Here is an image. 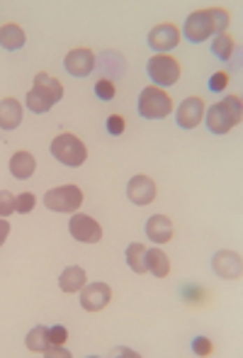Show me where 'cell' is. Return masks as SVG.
I'll use <instances>...</instances> for the list:
<instances>
[{"instance_id": "6da1fadb", "label": "cell", "mask_w": 243, "mask_h": 358, "mask_svg": "<svg viewBox=\"0 0 243 358\" xmlns=\"http://www.w3.org/2000/svg\"><path fill=\"white\" fill-rule=\"evenodd\" d=\"M231 17L224 8H212V10H197L192 13L190 17L185 20V37L187 42L192 44H200V42H207L212 34H224L226 27H229Z\"/></svg>"}, {"instance_id": "7a4b0ae2", "label": "cell", "mask_w": 243, "mask_h": 358, "mask_svg": "<svg viewBox=\"0 0 243 358\" xmlns=\"http://www.w3.org/2000/svg\"><path fill=\"white\" fill-rule=\"evenodd\" d=\"M61 98H64V85H61V80L52 78L49 73H37L34 76V88L27 93L24 103H27V108L32 110V113L44 115V113H49Z\"/></svg>"}, {"instance_id": "3957f363", "label": "cell", "mask_w": 243, "mask_h": 358, "mask_svg": "<svg viewBox=\"0 0 243 358\" xmlns=\"http://www.w3.org/2000/svg\"><path fill=\"white\" fill-rule=\"evenodd\" d=\"M243 117V105L239 95H229L221 103H214L207 110V129L212 134H226L241 122Z\"/></svg>"}, {"instance_id": "277c9868", "label": "cell", "mask_w": 243, "mask_h": 358, "mask_svg": "<svg viewBox=\"0 0 243 358\" xmlns=\"http://www.w3.org/2000/svg\"><path fill=\"white\" fill-rule=\"evenodd\" d=\"M173 113V100L165 90L149 85L139 95V115L146 120H163Z\"/></svg>"}, {"instance_id": "5b68a950", "label": "cell", "mask_w": 243, "mask_h": 358, "mask_svg": "<svg viewBox=\"0 0 243 358\" xmlns=\"http://www.w3.org/2000/svg\"><path fill=\"white\" fill-rule=\"evenodd\" d=\"M52 156L57 161H61L64 166L78 169V166H83L85 159H88V149H85V144L80 142L75 134L66 132V134H59L52 142Z\"/></svg>"}, {"instance_id": "8992f818", "label": "cell", "mask_w": 243, "mask_h": 358, "mask_svg": "<svg viewBox=\"0 0 243 358\" xmlns=\"http://www.w3.org/2000/svg\"><path fill=\"white\" fill-rule=\"evenodd\" d=\"M146 71H149V78L156 83V88H168V85H175L180 78V64L175 62L168 54H156L154 59H149L146 64Z\"/></svg>"}, {"instance_id": "52a82bcc", "label": "cell", "mask_w": 243, "mask_h": 358, "mask_svg": "<svg viewBox=\"0 0 243 358\" xmlns=\"http://www.w3.org/2000/svg\"><path fill=\"white\" fill-rule=\"evenodd\" d=\"M44 205L52 213H75L83 205V190L78 185H61L44 195Z\"/></svg>"}, {"instance_id": "ba28073f", "label": "cell", "mask_w": 243, "mask_h": 358, "mask_svg": "<svg viewBox=\"0 0 243 358\" xmlns=\"http://www.w3.org/2000/svg\"><path fill=\"white\" fill-rule=\"evenodd\" d=\"M68 231L73 239L83 241V244H98L103 239V227L98 224V220H93L90 215L75 213L68 222Z\"/></svg>"}, {"instance_id": "9c48e42d", "label": "cell", "mask_w": 243, "mask_h": 358, "mask_svg": "<svg viewBox=\"0 0 243 358\" xmlns=\"http://www.w3.org/2000/svg\"><path fill=\"white\" fill-rule=\"evenodd\" d=\"M212 268L219 278L224 280H239L241 273H243V261H241V254L236 251H216L214 259H212Z\"/></svg>"}, {"instance_id": "30bf717a", "label": "cell", "mask_w": 243, "mask_h": 358, "mask_svg": "<svg viewBox=\"0 0 243 358\" xmlns=\"http://www.w3.org/2000/svg\"><path fill=\"white\" fill-rule=\"evenodd\" d=\"M110 300H112V290H110L108 283H90L83 285V290H80V307L88 312L105 310Z\"/></svg>"}, {"instance_id": "8fae6325", "label": "cell", "mask_w": 243, "mask_h": 358, "mask_svg": "<svg viewBox=\"0 0 243 358\" xmlns=\"http://www.w3.org/2000/svg\"><path fill=\"white\" fill-rule=\"evenodd\" d=\"M180 42V32L175 24L170 22H163V24H156L154 29L149 32V47L154 49V52H170V49H175Z\"/></svg>"}, {"instance_id": "7c38bea8", "label": "cell", "mask_w": 243, "mask_h": 358, "mask_svg": "<svg viewBox=\"0 0 243 358\" xmlns=\"http://www.w3.org/2000/svg\"><path fill=\"white\" fill-rule=\"evenodd\" d=\"M64 66L66 71L71 76H75V78H85V76H90L95 71V54L90 52V49H73V52L66 54L64 59Z\"/></svg>"}, {"instance_id": "4fadbf2b", "label": "cell", "mask_w": 243, "mask_h": 358, "mask_svg": "<svg viewBox=\"0 0 243 358\" xmlns=\"http://www.w3.org/2000/svg\"><path fill=\"white\" fill-rule=\"evenodd\" d=\"M126 198L134 205L144 208V205H151L156 200V183L149 178V176H134L126 185Z\"/></svg>"}, {"instance_id": "5bb4252c", "label": "cell", "mask_w": 243, "mask_h": 358, "mask_svg": "<svg viewBox=\"0 0 243 358\" xmlns=\"http://www.w3.org/2000/svg\"><path fill=\"white\" fill-rule=\"evenodd\" d=\"M202 117H205V103H202V98L182 100L178 113H175V122L182 129H195L202 122Z\"/></svg>"}, {"instance_id": "9a60e30c", "label": "cell", "mask_w": 243, "mask_h": 358, "mask_svg": "<svg viewBox=\"0 0 243 358\" xmlns=\"http://www.w3.org/2000/svg\"><path fill=\"white\" fill-rule=\"evenodd\" d=\"M173 222L165 215H154L146 222V236H149L154 244H165V241L173 239Z\"/></svg>"}, {"instance_id": "2e32d148", "label": "cell", "mask_w": 243, "mask_h": 358, "mask_svg": "<svg viewBox=\"0 0 243 358\" xmlns=\"http://www.w3.org/2000/svg\"><path fill=\"white\" fill-rule=\"evenodd\" d=\"M20 122H22V105H20V100H0V129L10 132V129H17Z\"/></svg>"}, {"instance_id": "e0dca14e", "label": "cell", "mask_w": 243, "mask_h": 358, "mask_svg": "<svg viewBox=\"0 0 243 358\" xmlns=\"http://www.w3.org/2000/svg\"><path fill=\"white\" fill-rule=\"evenodd\" d=\"M34 169H37V161H34V156L29 154V151H17V154L10 159V173L20 180L32 178Z\"/></svg>"}, {"instance_id": "ac0fdd59", "label": "cell", "mask_w": 243, "mask_h": 358, "mask_svg": "<svg viewBox=\"0 0 243 358\" xmlns=\"http://www.w3.org/2000/svg\"><path fill=\"white\" fill-rule=\"evenodd\" d=\"M27 37H24V29L20 24L10 22V24H3L0 27V47L8 49V52H17V49L24 47Z\"/></svg>"}, {"instance_id": "d6986e66", "label": "cell", "mask_w": 243, "mask_h": 358, "mask_svg": "<svg viewBox=\"0 0 243 358\" xmlns=\"http://www.w3.org/2000/svg\"><path fill=\"white\" fill-rule=\"evenodd\" d=\"M59 285H61V290L68 292V295L80 292L85 285V271L80 268V266H68V268L59 275Z\"/></svg>"}, {"instance_id": "ffe728a7", "label": "cell", "mask_w": 243, "mask_h": 358, "mask_svg": "<svg viewBox=\"0 0 243 358\" xmlns=\"http://www.w3.org/2000/svg\"><path fill=\"white\" fill-rule=\"evenodd\" d=\"M146 271L154 273L156 278H168L170 273V261L161 249H149L146 251Z\"/></svg>"}, {"instance_id": "44dd1931", "label": "cell", "mask_w": 243, "mask_h": 358, "mask_svg": "<svg viewBox=\"0 0 243 358\" xmlns=\"http://www.w3.org/2000/svg\"><path fill=\"white\" fill-rule=\"evenodd\" d=\"M146 246L144 244H129L126 246V264H129V268L134 271L136 275L141 273H149L146 271Z\"/></svg>"}, {"instance_id": "7402d4cb", "label": "cell", "mask_w": 243, "mask_h": 358, "mask_svg": "<svg viewBox=\"0 0 243 358\" xmlns=\"http://www.w3.org/2000/svg\"><path fill=\"white\" fill-rule=\"evenodd\" d=\"M234 49H236V42L234 37H229V34H216L214 37V44H212V54H214L219 62H229L231 57H234Z\"/></svg>"}, {"instance_id": "603a6c76", "label": "cell", "mask_w": 243, "mask_h": 358, "mask_svg": "<svg viewBox=\"0 0 243 358\" xmlns=\"http://www.w3.org/2000/svg\"><path fill=\"white\" fill-rule=\"evenodd\" d=\"M49 346V327H34L27 334V349L34 354H44V349Z\"/></svg>"}, {"instance_id": "cb8c5ba5", "label": "cell", "mask_w": 243, "mask_h": 358, "mask_svg": "<svg viewBox=\"0 0 243 358\" xmlns=\"http://www.w3.org/2000/svg\"><path fill=\"white\" fill-rule=\"evenodd\" d=\"M34 205H37V198H34L32 193H20L15 195V213L20 215H27L34 210Z\"/></svg>"}, {"instance_id": "d4e9b609", "label": "cell", "mask_w": 243, "mask_h": 358, "mask_svg": "<svg viewBox=\"0 0 243 358\" xmlns=\"http://www.w3.org/2000/svg\"><path fill=\"white\" fill-rule=\"evenodd\" d=\"M115 93H117V88H115L112 78H100L98 83H95V95H98L100 100H105V103L112 100Z\"/></svg>"}, {"instance_id": "484cf974", "label": "cell", "mask_w": 243, "mask_h": 358, "mask_svg": "<svg viewBox=\"0 0 243 358\" xmlns=\"http://www.w3.org/2000/svg\"><path fill=\"white\" fill-rule=\"evenodd\" d=\"M15 213V195L10 190H0V217H10Z\"/></svg>"}, {"instance_id": "4316f807", "label": "cell", "mask_w": 243, "mask_h": 358, "mask_svg": "<svg viewBox=\"0 0 243 358\" xmlns=\"http://www.w3.org/2000/svg\"><path fill=\"white\" fill-rule=\"evenodd\" d=\"M192 351H195V356H209L212 351H214V346H212V341L207 339V336H197V339L192 341Z\"/></svg>"}, {"instance_id": "83f0119b", "label": "cell", "mask_w": 243, "mask_h": 358, "mask_svg": "<svg viewBox=\"0 0 243 358\" xmlns=\"http://www.w3.org/2000/svg\"><path fill=\"white\" fill-rule=\"evenodd\" d=\"M66 339H68V329L64 324L49 327V344H66Z\"/></svg>"}, {"instance_id": "f1b7e54d", "label": "cell", "mask_w": 243, "mask_h": 358, "mask_svg": "<svg viewBox=\"0 0 243 358\" xmlns=\"http://www.w3.org/2000/svg\"><path fill=\"white\" fill-rule=\"evenodd\" d=\"M226 83H229V73L219 71V73H214L209 78V90H212V93H219V90L226 88Z\"/></svg>"}, {"instance_id": "f546056e", "label": "cell", "mask_w": 243, "mask_h": 358, "mask_svg": "<svg viewBox=\"0 0 243 358\" xmlns=\"http://www.w3.org/2000/svg\"><path fill=\"white\" fill-rule=\"evenodd\" d=\"M108 132L112 134V137H119V134L124 132V117H119V115H110L108 117Z\"/></svg>"}, {"instance_id": "4dcf8cb0", "label": "cell", "mask_w": 243, "mask_h": 358, "mask_svg": "<svg viewBox=\"0 0 243 358\" xmlns=\"http://www.w3.org/2000/svg\"><path fill=\"white\" fill-rule=\"evenodd\" d=\"M44 356H61V358H68L71 351L66 349L64 344H49L47 349H44Z\"/></svg>"}, {"instance_id": "1f68e13d", "label": "cell", "mask_w": 243, "mask_h": 358, "mask_svg": "<svg viewBox=\"0 0 243 358\" xmlns=\"http://www.w3.org/2000/svg\"><path fill=\"white\" fill-rule=\"evenodd\" d=\"M8 234H10V224H8V220H5V217H0V246L5 244V239H8Z\"/></svg>"}]
</instances>
